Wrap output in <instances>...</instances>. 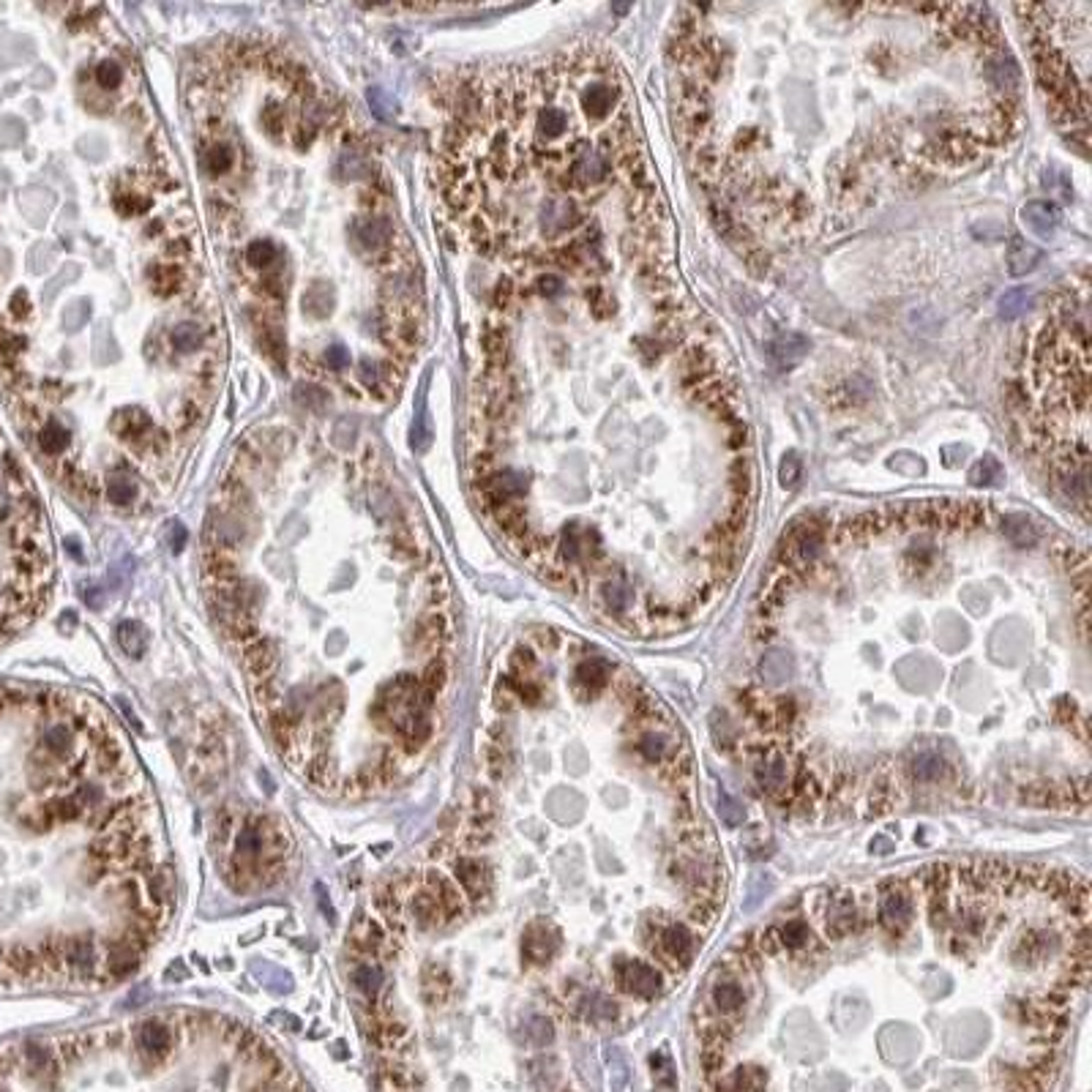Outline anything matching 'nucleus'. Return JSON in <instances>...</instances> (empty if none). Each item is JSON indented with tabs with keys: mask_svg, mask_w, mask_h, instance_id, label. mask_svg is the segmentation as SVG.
<instances>
[{
	"mask_svg": "<svg viewBox=\"0 0 1092 1092\" xmlns=\"http://www.w3.org/2000/svg\"><path fill=\"white\" fill-rule=\"evenodd\" d=\"M1019 14L1033 22V50L1040 85L1049 94L1052 110L1087 137L1089 110V3L1022 6Z\"/></svg>",
	"mask_w": 1092,
	"mask_h": 1092,
	"instance_id": "obj_1",
	"label": "nucleus"
},
{
	"mask_svg": "<svg viewBox=\"0 0 1092 1092\" xmlns=\"http://www.w3.org/2000/svg\"><path fill=\"white\" fill-rule=\"evenodd\" d=\"M1040 421L1087 461V328L1059 317L1040 342Z\"/></svg>",
	"mask_w": 1092,
	"mask_h": 1092,
	"instance_id": "obj_2",
	"label": "nucleus"
},
{
	"mask_svg": "<svg viewBox=\"0 0 1092 1092\" xmlns=\"http://www.w3.org/2000/svg\"><path fill=\"white\" fill-rule=\"evenodd\" d=\"M653 948L658 950V956L664 961H669L674 967H686L697 953V936L686 926V923L667 920V923H658L656 926Z\"/></svg>",
	"mask_w": 1092,
	"mask_h": 1092,
	"instance_id": "obj_3",
	"label": "nucleus"
},
{
	"mask_svg": "<svg viewBox=\"0 0 1092 1092\" xmlns=\"http://www.w3.org/2000/svg\"><path fill=\"white\" fill-rule=\"evenodd\" d=\"M915 918V904H912V894L906 890L901 882H888L882 885V896H880V923L882 929H888L890 934H904L906 929L912 926Z\"/></svg>",
	"mask_w": 1092,
	"mask_h": 1092,
	"instance_id": "obj_4",
	"label": "nucleus"
},
{
	"mask_svg": "<svg viewBox=\"0 0 1092 1092\" xmlns=\"http://www.w3.org/2000/svg\"><path fill=\"white\" fill-rule=\"evenodd\" d=\"M860 923L857 915V904L855 896L850 890H839V894L830 896V901H825L822 910V929L827 934V940H841V936H850Z\"/></svg>",
	"mask_w": 1092,
	"mask_h": 1092,
	"instance_id": "obj_5",
	"label": "nucleus"
},
{
	"mask_svg": "<svg viewBox=\"0 0 1092 1092\" xmlns=\"http://www.w3.org/2000/svg\"><path fill=\"white\" fill-rule=\"evenodd\" d=\"M618 986L637 999H653L664 989V978H661V973L653 964L631 959L623 967H618Z\"/></svg>",
	"mask_w": 1092,
	"mask_h": 1092,
	"instance_id": "obj_6",
	"label": "nucleus"
},
{
	"mask_svg": "<svg viewBox=\"0 0 1092 1092\" xmlns=\"http://www.w3.org/2000/svg\"><path fill=\"white\" fill-rule=\"evenodd\" d=\"M560 934L544 920H535L522 936V956L528 964H546L558 953Z\"/></svg>",
	"mask_w": 1092,
	"mask_h": 1092,
	"instance_id": "obj_7",
	"label": "nucleus"
},
{
	"mask_svg": "<svg viewBox=\"0 0 1092 1092\" xmlns=\"http://www.w3.org/2000/svg\"><path fill=\"white\" fill-rule=\"evenodd\" d=\"M753 776H757L760 790L771 797H781L790 790V765H787V757L778 751H767L765 757L757 762Z\"/></svg>",
	"mask_w": 1092,
	"mask_h": 1092,
	"instance_id": "obj_8",
	"label": "nucleus"
},
{
	"mask_svg": "<svg viewBox=\"0 0 1092 1092\" xmlns=\"http://www.w3.org/2000/svg\"><path fill=\"white\" fill-rule=\"evenodd\" d=\"M612 683V664L607 658H584L574 669V688L579 697H598Z\"/></svg>",
	"mask_w": 1092,
	"mask_h": 1092,
	"instance_id": "obj_9",
	"label": "nucleus"
},
{
	"mask_svg": "<svg viewBox=\"0 0 1092 1092\" xmlns=\"http://www.w3.org/2000/svg\"><path fill=\"white\" fill-rule=\"evenodd\" d=\"M426 890L435 896V901H437V906H440V912H442V920H454V918H459V915H461V910H465V896H461L459 885H456V882H451L445 874H440V871H429V874H426Z\"/></svg>",
	"mask_w": 1092,
	"mask_h": 1092,
	"instance_id": "obj_10",
	"label": "nucleus"
},
{
	"mask_svg": "<svg viewBox=\"0 0 1092 1092\" xmlns=\"http://www.w3.org/2000/svg\"><path fill=\"white\" fill-rule=\"evenodd\" d=\"M746 999H748L746 986L737 978H732V975L724 978V980H718L716 986L711 989V1005H713V1010L718 1013L721 1019L737 1016V1013L746 1008Z\"/></svg>",
	"mask_w": 1092,
	"mask_h": 1092,
	"instance_id": "obj_11",
	"label": "nucleus"
},
{
	"mask_svg": "<svg viewBox=\"0 0 1092 1092\" xmlns=\"http://www.w3.org/2000/svg\"><path fill=\"white\" fill-rule=\"evenodd\" d=\"M1054 948H1057V936L1049 929H1033V931L1022 934V940L1016 943V948H1013V961L1022 964V967L1038 964L1049 956Z\"/></svg>",
	"mask_w": 1092,
	"mask_h": 1092,
	"instance_id": "obj_12",
	"label": "nucleus"
},
{
	"mask_svg": "<svg viewBox=\"0 0 1092 1092\" xmlns=\"http://www.w3.org/2000/svg\"><path fill=\"white\" fill-rule=\"evenodd\" d=\"M454 874H456V880H459V890H465V894L473 901H479L486 894V888H489V871L484 866V860H479V857H459V860H454Z\"/></svg>",
	"mask_w": 1092,
	"mask_h": 1092,
	"instance_id": "obj_13",
	"label": "nucleus"
},
{
	"mask_svg": "<svg viewBox=\"0 0 1092 1092\" xmlns=\"http://www.w3.org/2000/svg\"><path fill=\"white\" fill-rule=\"evenodd\" d=\"M637 753L650 765H661L667 762L669 757H674V741L672 735H667L664 729H644L637 735L634 741Z\"/></svg>",
	"mask_w": 1092,
	"mask_h": 1092,
	"instance_id": "obj_14",
	"label": "nucleus"
},
{
	"mask_svg": "<svg viewBox=\"0 0 1092 1092\" xmlns=\"http://www.w3.org/2000/svg\"><path fill=\"white\" fill-rule=\"evenodd\" d=\"M276 658H279V653H276V644L268 637H257L246 644V672H249L254 680L268 678L276 667Z\"/></svg>",
	"mask_w": 1092,
	"mask_h": 1092,
	"instance_id": "obj_15",
	"label": "nucleus"
},
{
	"mask_svg": "<svg viewBox=\"0 0 1092 1092\" xmlns=\"http://www.w3.org/2000/svg\"><path fill=\"white\" fill-rule=\"evenodd\" d=\"M350 945L358 953H363V956H380V953H386L388 948V931L375 920H363L352 929Z\"/></svg>",
	"mask_w": 1092,
	"mask_h": 1092,
	"instance_id": "obj_16",
	"label": "nucleus"
},
{
	"mask_svg": "<svg viewBox=\"0 0 1092 1092\" xmlns=\"http://www.w3.org/2000/svg\"><path fill=\"white\" fill-rule=\"evenodd\" d=\"M263 822H249L246 825L241 833L235 836V863H243V866H254V860L265 852V836H263V827H259Z\"/></svg>",
	"mask_w": 1092,
	"mask_h": 1092,
	"instance_id": "obj_17",
	"label": "nucleus"
},
{
	"mask_svg": "<svg viewBox=\"0 0 1092 1092\" xmlns=\"http://www.w3.org/2000/svg\"><path fill=\"white\" fill-rule=\"evenodd\" d=\"M442 639H445V620L437 618V614L435 618H424L412 631V653L426 656V658L435 656Z\"/></svg>",
	"mask_w": 1092,
	"mask_h": 1092,
	"instance_id": "obj_18",
	"label": "nucleus"
},
{
	"mask_svg": "<svg viewBox=\"0 0 1092 1092\" xmlns=\"http://www.w3.org/2000/svg\"><path fill=\"white\" fill-rule=\"evenodd\" d=\"M137 1043H140V1049H143V1054H148V1057H164L167 1052H170V1046H173V1033H170V1027L167 1024H162V1022H156V1019H150V1022H145L143 1027H140V1033H137Z\"/></svg>",
	"mask_w": 1092,
	"mask_h": 1092,
	"instance_id": "obj_19",
	"label": "nucleus"
},
{
	"mask_svg": "<svg viewBox=\"0 0 1092 1092\" xmlns=\"http://www.w3.org/2000/svg\"><path fill=\"white\" fill-rule=\"evenodd\" d=\"M713 1092H765V1071L757 1065H746L721 1079Z\"/></svg>",
	"mask_w": 1092,
	"mask_h": 1092,
	"instance_id": "obj_20",
	"label": "nucleus"
},
{
	"mask_svg": "<svg viewBox=\"0 0 1092 1092\" xmlns=\"http://www.w3.org/2000/svg\"><path fill=\"white\" fill-rule=\"evenodd\" d=\"M64 967H69L76 975H94L96 970V948L88 940H71L64 950Z\"/></svg>",
	"mask_w": 1092,
	"mask_h": 1092,
	"instance_id": "obj_21",
	"label": "nucleus"
},
{
	"mask_svg": "<svg viewBox=\"0 0 1092 1092\" xmlns=\"http://www.w3.org/2000/svg\"><path fill=\"white\" fill-rule=\"evenodd\" d=\"M771 934L776 936V945L787 950H806L814 945V934L806 920H787L781 923V926H776Z\"/></svg>",
	"mask_w": 1092,
	"mask_h": 1092,
	"instance_id": "obj_22",
	"label": "nucleus"
},
{
	"mask_svg": "<svg viewBox=\"0 0 1092 1092\" xmlns=\"http://www.w3.org/2000/svg\"><path fill=\"white\" fill-rule=\"evenodd\" d=\"M1022 217H1024L1027 227L1040 238H1049L1054 233V227L1059 224V210L1049 203H1029L1022 210Z\"/></svg>",
	"mask_w": 1092,
	"mask_h": 1092,
	"instance_id": "obj_23",
	"label": "nucleus"
},
{
	"mask_svg": "<svg viewBox=\"0 0 1092 1092\" xmlns=\"http://www.w3.org/2000/svg\"><path fill=\"white\" fill-rule=\"evenodd\" d=\"M137 964H140V950H134L129 943H113L110 950H107V970H110L113 978H129Z\"/></svg>",
	"mask_w": 1092,
	"mask_h": 1092,
	"instance_id": "obj_24",
	"label": "nucleus"
},
{
	"mask_svg": "<svg viewBox=\"0 0 1092 1092\" xmlns=\"http://www.w3.org/2000/svg\"><path fill=\"white\" fill-rule=\"evenodd\" d=\"M618 1003H614L612 997H607V994H601V991H590V994H584L582 997V1003H579V1013L584 1019H590V1022H612V1019H618Z\"/></svg>",
	"mask_w": 1092,
	"mask_h": 1092,
	"instance_id": "obj_25",
	"label": "nucleus"
},
{
	"mask_svg": "<svg viewBox=\"0 0 1092 1092\" xmlns=\"http://www.w3.org/2000/svg\"><path fill=\"white\" fill-rule=\"evenodd\" d=\"M945 773H948V765H945V760H943V753H940V751L923 748L920 753H915L912 776H915L918 781H923V784H929V781H940V778H945Z\"/></svg>",
	"mask_w": 1092,
	"mask_h": 1092,
	"instance_id": "obj_26",
	"label": "nucleus"
},
{
	"mask_svg": "<svg viewBox=\"0 0 1092 1092\" xmlns=\"http://www.w3.org/2000/svg\"><path fill=\"white\" fill-rule=\"evenodd\" d=\"M113 429H115L120 437L137 440V437H145V432L150 429V418H148L143 410L129 407V410H120L115 415V418H113Z\"/></svg>",
	"mask_w": 1092,
	"mask_h": 1092,
	"instance_id": "obj_27",
	"label": "nucleus"
},
{
	"mask_svg": "<svg viewBox=\"0 0 1092 1092\" xmlns=\"http://www.w3.org/2000/svg\"><path fill=\"white\" fill-rule=\"evenodd\" d=\"M410 915H412V920L418 923V926H424V929H432V926H437V923L442 920L440 906H437L435 896L429 894L426 888H424V890H418V894H415V896L410 899Z\"/></svg>",
	"mask_w": 1092,
	"mask_h": 1092,
	"instance_id": "obj_28",
	"label": "nucleus"
},
{
	"mask_svg": "<svg viewBox=\"0 0 1092 1092\" xmlns=\"http://www.w3.org/2000/svg\"><path fill=\"white\" fill-rule=\"evenodd\" d=\"M118 644H120V650L126 653V656L140 658L145 653V648H148V631L143 628V623L123 620L118 625Z\"/></svg>",
	"mask_w": 1092,
	"mask_h": 1092,
	"instance_id": "obj_29",
	"label": "nucleus"
},
{
	"mask_svg": "<svg viewBox=\"0 0 1092 1092\" xmlns=\"http://www.w3.org/2000/svg\"><path fill=\"white\" fill-rule=\"evenodd\" d=\"M352 235H356V241L363 246V249H377V246H382L388 238V222L375 219V217L358 219L356 224H352Z\"/></svg>",
	"mask_w": 1092,
	"mask_h": 1092,
	"instance_id": "obj_30",
	"label": "nucleus"
},
{
	"mask_svg": "<svg viewBox=\"0 0 1092 1092\" xmlns=\"http://www.w3.org/2000/svg\"><path fill=\"white\" fill-rule=\"evenodd\" d=\"M448 991H451V978H448V973L442 970L440 964H429L426 970H424V997H426V1003H442L445 997H448Z\"/></svg>",
	"mask_w": 1092,
	"mask_h": 1092,
	"instance_id": "obj_31",
	"label": "nucleus"
},
{
	"mask_svg": "<svg viewBox=\"0 0 1092 1092\" xmlns=\"http://www.w3.org/2000/svg\"><path fill=\"white\" fill-rule=\"evenodd\" d=\"M1003 533L1008 535L1010 544L1016 546H1035L1038 544V530L1027 516H1005L1003 519Z\"/></svg>",
	"mask_w": 1092,
	"mask_h": 1092,
	"instance_id": "obj_32",
	"label": "nucleus"
},
{
	"mask_svg": "<svg viewBox=\"0 0 1092 1092\" xmlns=\"http://www.w3.org/2000/svg\"><path fill=\"white\" fill-rule=\"evenodd\" d=\"M74 741H76V732H74V727H69V724H52L47 732H44V741H41V746L47 748L55 760H60V757H66V753H71V748H74Z\"/></svg>",
	"mask_w": 1092,
	"mask_h": 1092,
	"instance_id": "obj_33",
	"label": "nucleus"
},
{
	"mask_svg": "<svg viewBox=\"0 0 1092 1092\" xmlns=\"http://www.w3.org/2000/svg\"><path fill=\"white\" fill-rule=\"evenodd\" d=\"M303 773H306V778H309L314 787H333V778H336V767H333V760L328 757L326 751H317L314 757L306 762V767H303Z\"/></svg>",
	"mask_w": 1092,
	"mask_h": 1092,
	"instance_id": "obj_34",
	"label": "nucleus"
},
{
	"mask_svg": "<svg viewBox=\"0 0 1092 1092\" xmlns=\"http://www.w3.org/2000/svg\"><path fill=\"white\" fill-rule=\"evenodd\" d=\"M148 273H150L153 287H156L159 292H175V290L183 287V279H186L183 268L175 265V263H156V265H150Z\"/></svg>",
	"mask_w": 1092,
	"mask_h": 1092,
	"instance_id": "obj_35",
	"label": "nucleus"
},
{
	"mask_svg": "<svg viewBox=\"0 0 1092 1092\" xmlns=\"http://www.w3.org/2000/svg\"><path fill=\"white\" fill-rule=\"evenodd\" d=\"M233 148H229L227 143H210V148H205V153H203V162H205V170L210 173V175H224V173H229L233 170Z\"/></svg>",
	"mask_w": 1092,
	"mask_h": 1092,
	"instance_id": "obj_36",
	"label": "nucleus"
},
{
	"mask_svg": "<svg viewBox=\"0 0 1092 1092\" xmlns=\"http://www.w3.org/2000/svg\"><path fill=\"white\" fill-rule=\"evenodd\" d=\"M66 445H69V432L64 426H60L58 421H50L47 426L41 429L39 432V448L47 454V456H58V454H64L66 451Z\"/></svg>",
	"mask_w": 1092,
	"mask_h": 1092,
	"instance_id": "obj_37",
	"label": "nucleus"
},
{
	"mask_svg": "<svg viewBox=\"0 0 1092 1092\" xmlns=\"http://www.w3.org/2000/svg\"><path fill=\"white\" fill-rule=\"evenodd\" d=\"M47 814L52 817V822H71V820H76V817H82V803L76 801L74 795H64V797H55V801H50L47 806Z\"/></svg>",
	"mask_w": 1092,
	"mask_h": 1092,
	"instance_id": "obj_38",
	"label": "nucleus"
},
{
	"mask_svg": "<svg viewBox=\"0 0 1092 1092\" xmlns=\"http://www.w3.org/2000/svg\"><path fill=\"white\" fill-rule=\"evenodd\" d=\"M170 342H173V347H175L178 352H194V350L203 347L205 333L199 331L197 326H189V322H183V326L173 328Z\"/></svg>",
	"mask_w": 1092,
	"mask_h": 1092,
	"instance_id": "obj_39",
	"label": "nucleus"
},
{
	"mask_svg": "<svg viewBox=\"0 0 1092 1092\" xmlns=\"http://www.w3.org/2000/svg\"><path fill=\"white\" fill-rule=\"evenodd\" d=\"M352 983H356L358 991H363V997L372 999L382 989V973L372 964H361V967H356V973H352Z\"/></svg>",
	"mask_w": 1092,
	"mask_h": 1092,
	"instance_id": "obj_40",
	"label": "nucleus"
},
{
	"mask_svg": "<svg viewBox=\"0 0 1092 1092\" xmlns=\"http://www.w3.org/2000/svg\"><path fill=\"white\" fill-rule=\"evenodd\" d=\"M137 497V484L129 479V475H113L107 481V500L113 505H129Z\"/></svg>",
	"mask_w": 1092,
	"mask_h": 1092,
	"instance_id": "obj_41",
	"label": "nucleus"
},
{
	"mask_svg": "<svg viewBox=\"0 0 1092 1092\" xmlns=\"http://www.w3.org/2000/svg\"><path fill=\"white\" fill-rule=\"evenodd\" d=\"M366 99H369V110H372L380 120H391V118H396L399 104H396V99H393L391 94H386V90H382V88H369Z\"/></svg>",
	"mask_w": 1092,
	"mask_h": 1092,
	"instance_id": "obj_42",
	"label": "nucleus"
},
{
	"mask_svg": "<svg viewBox=\"0 0 1092 1092\" xmlns=\"http://www.w3.org/2000/svg\"><path fill=\"white\" fill-rule=\"evenodd\" d=\"M448 683V664H445L442 658H432L426 664V669H424V678H421V688H426L429 694H435L437 697V691H442V686Z\"/></svg>",
	"mask_w": 1092,
	"mask_h": 1092,
	"instance_id": "obj_43",
	"label": "nucleus"
},
{
	"mask_svg": "<svg viewBox=\"0 0 1092 1092\" xmlns=\"http://www.w3.org/2000/svg\"><path fill=\"white\" fill-rule=\"evenodd\" d=\"M375 904H377L380 915L386 918V920L399 923V918H402V906L405 904H402V899L393 894V888H380L377 896H375Z\"/></svg>",
	"mask_w": 1092,
	"mask_h": 1092,
	"instance_id": "obj_44",
	"label": "nucleus"
},
{
	"mask_svg": "<svg viewBox=\"0 0 1092 1092\" xmlns=\"http://www.w3.org/2000/svg\"><path fill=\"white\" fill-rule=\"evenodd\" d=\"M1003 467H999V461L994 459V456H983L978 465L973 467V473H970V481L973 484H999L1003 481Z\"/></svg>",
	"mask_w": 1092,
	"mask_h": 1092,
	"instance_id": "obj_45",
	"label": "nucleus"
},
{
	"mask_svg": "<svg viewBox=\"0 0 1092 1092\" xmlns=\"http://www.w3.org/2000/svg\"><path fill=\"white\" fill-rule=\"evenodd\" d=\"M273 259H276V246L265 238L249 243V249H246V263L254 268H268Z\"/></svg>",
	"mask_w": 1092,
	"mask_h": 1092,
	"instance_id": "obj_46",
	"label": "nucleus"
},
{
	"mask_svg": "<svg viewBox=\"0 0 1092 1092\" xmlns=\"http://www.w3.org/2000/svg\"><path fill=\"white\" fill-rule=\"evenodd\" d=\"M96 82L104 90H115L123 82V69L115 64V60H104V64L96 66Z\"/></svg>",
	"mask_w": 1092,
	"mask_h": 1092,
	"instance_id": "obj_47",
	"label": "nucleus"
},
{
	"mask_svg": "<svg viewBox=\"0 0 1092 1092\" xmlns=\"http://www.w3.org/2000/svg\"><path fill=\"white\" fill-rule=\"evenodd\" d=\"M145 208H148V199H143L140 194H131V192L115 194V210L120 217H134V213H143Z\"/></svg>",
	"mask_w": 1092,
	"mask_h": 1092,
	"instance_id": "obj_48",
	"label": "nucleus"
},
{
	"mask_svg": "<svg viewBox=\"0 0 1092 1092\" xmlns=\"http://www.w3.org/2000/svg\"><path fill=\"white\" fill-rule=\"evenodd\" d=\"M252 694H254V699H257V705H263V707H273L276 702H279V686H276L273 680H254V686H252Z\"/></svg>",
	"mask_w": 1092,
	"mask_h": 1092,
	"instance_id": "obj_49",
	"label": "nucleus"
},
{
	"mask_svg": "<svg viewBox=\"0 0 1092 1092\" xmlns=\"http://www.w3.org/2000/svg\"><path fill=\"white\" fill-rule=\"evenodd\" d=\"M88 317H90V306H88V301H76V303H71L69 309H66V314H64V326H66V331H76V328H82V326H85Z\"/></svg>",
	"mask_w": 1092,
	"mask_h": 1092,
	"instance_id": "obj_50",
	"label": "nucleus"
},
{
	"mask_svg": "<svg viewBox=\"0 0 1092 1092\" xmlns=\"http://www.w3.org/2000/svg\"><path fill=\"white\" fill-rule=\"evenodd\" d=\"M718 811H721V817H724V822L732 825V827L743 822V806L737 801H732L727 792L718 795Z\"/></svg>",
	"mask_w": 1092,
	"mask_h": 1092,
	"instance_id": "obj_51",
	"label": "nucleus"
},
{
	"mask_svg": "<svg viewBox=\"0 0 1092 1092\" xmlns=\"http://www.w3.org/2000/svg\"><path fill=\"white\" fill-rule=\"evenodd\" d=\"M1027 301H1029L1027 290H1010V292H1005V298H1003V314L1005 317H1019L1027 309Z\"/></svg>",
	"mask_w": 1092,
	"mask_h": 1092,
	"instance_id": "obj_52",
	"label": "nucleus"
},
{
	"mask_svg": "<svg viewBox=\"0 0 1092 1092\" xmlns=\"http://www.w3.org/2000/svg\"><path fill=\"white\" fill-rule=\"evenodd\" d=\"M386 375L382 372V366L377 363V361H372V358H366V361H361V382L366 388H377V382H380V377Z\"/></svg>",
	"mask_w": 1092,
	"mask_h": 1092,
	"instance_id": "obj_53",
	"label": "nucleus"
},
{
	"mask_svg": "<svg viewBox=\"0 0 1092 1092\" xmlns=\"http://www.w3.org/2000/svg\"><path fill=\"white\" fill-rule=\"evenodd\" d=\"M326 363H328V369H333V372H342V369L350 366V350L342 347V345L328 347L326 350Z\"/></svg>",
	"mask_w": 1092,
	"mask_h": 1092,
	"instance_id": "obj_54",
	"label": "nucleus"
},
{
	"mask_svg": "<svg viewBox=\"0 0 1092 1092\" xmlns=\"http://www.w3.org/2000/svg\"><path fill=\"white\" fill-rule=\"evenodd\" d=\"M797 470H801V461H797L795 454H790L787 459H784V465H781V481H784V486H795Z\"/></svg>",
	"mask_w": 1092,
	"mask_h": 1092,
	"instance_id": "obj_55",
	"label": "nucleus"
},
{
	"mask_svg": "<svg viewBox=\"0 0 1092 1092\" xmlns=\"http://www.w3.org/2000/svg\"><path fill=\"white\" fill-rule=\"evenodd\" d=\"M535 667V656H533V650L530 648H516V653H514V669L516 672H528V669H533Z\"/></svg>",
	"mask_w": 1092,
	"mask_h": 1092,
	"instance_id": "obj_56",
	"label": "nucleus"
},
{
	"mask_svg": "<svg viewBox=\"0 0 1092 1092\" xmlns=\"http://www.w3.org/2000/svg\"><path fill=\"white\" fill-rule=\"evenodd\" d=\"M27 312H30L27 292H25V290H17V292H14V298H11V314H14V317H25Z\"/></svg>",
	"mask_w": 1092,
	"mask_h": 1092,
	"instance_id": "obj_57",
	"label": "nucleus"
},
{
	"mask_svg": "<svg viewBox=\"0 0 1092 1092\" xmlns=\"http://www.w3.org/2000/svg\"><path fill=\"white\" fill-rule=\"evenodd\" d=\"M186 538H189V533L183 530V525H173V530H170V546H173V552H183V546H186Z\"/></svg>",
	"mask_w": 1092,
	"mask_h": 1092,
	"instance_id": "obj_58",
	"label": "nucleus"
},
{
	"mask_svg": "<svg viewBox=\"0 0 1092 1092\" xmlns=\"http://www.w3.org/2000/svg\"><path fill=\"white\" fill-rule=\"evenodd\" d=\"M66 546H69V552H71V558H74V560H82V546H76L74 538H69Z\"/></svg>",
	"mask_w": 1092,
	"mask_h": 1092,
	"instance_id": "obj_59",
	"label": "nucleus"
}]
</instances>
